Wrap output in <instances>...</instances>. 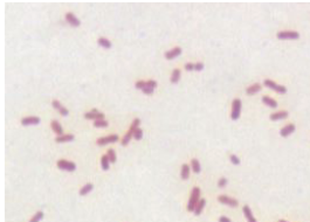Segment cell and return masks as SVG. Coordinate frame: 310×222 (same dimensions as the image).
<instances>
[{"instance_id": "8fae6325", "label": "cell", "mask_w": 310, "mask_h": 222, "mask_svg": "<svg viewBox=\"0 0 310 222\" xmlns=\"http://www.w3.org/2000/svg\"><path fill=\"white\" fill-rule=\"evenodd\" d=\"M289 116V112L286 110H281V111H277V112H274L272 115L269 116V118L272 120H280V119H285Z\"/></svg>"}, {"instance_id": "83f0119b", "label": "cell", "mask_w": 310, "mask_h": 222, "mask_svg": "<svg viewBox=\"0 0 310 222\" xmlns=\"http://www.w3.org/2000/svg\"><path fill=\"white\" fill-rule=\"evenodd\" d=\"M42 218H43V212L40 210V212H38V213H35V215L30 219V222H40L41 220H42Z\"/></svg>"}, {"instance_id": "3957f363", "label": "cell", "mask_w": 310, "mask_h": 222, "mask_svg": "<svg viewBox=\"0 0 310 222\" xmlns=\"http://www.w3.org/2000/svg\"><path fill=\"white\" fill-rule=\"evenodd\" d=\"M279 40H297L300 39V33L296 30H282L276 34Z\"/></svg>"}, {"instance_id": "cb8c5ba5", "label": "cell", "mask_w": 310, "mask_h": 222, "mask_svg": "<svg viewBox=\"0 0 310 222\" xmlns=\"http://www.w3.org/2000/svg\"><path fill=\"white\" fill-rule=\"evenodd\" d=\"M93 184L91 182H88V184H85L83 187L80 189V195H85V194H88L89 192L93 191Z\"/></svg>"}, {"instance_id": "d6986e66", "label": "cell", "mask_w": 310, "mask_h": 222, "mask_svg": "<svg viewBox=\"0 0 310 222\" xmlns=\"http://www.w3.org/2000/svg\"><path fill=\"white\" fill-rule=\"evenodd\" d=\"M262 102L269 108H276L277 107V102H276L275 99L272 98V97H269V96H264L262 97Z\"/></svg>"}, {"instance_id": "e575fe53", "label": "cell", "mask_w": 310, "mask_h": 222, "mask_svg": "<svg viewBox=\"0 0 310 222\" xmlns=\"http://www.w3.org/2000/svg\"><path fill=\"white\" fill-rule=\"evenodd\" d=\"M204 69V63L203 62H198V63H194V70L197 71H200Z\"/></svg>"}, {"instance_id": "484cf974", "label": "cell", "mask_w": 310, "mask_h": 222, "mask_svg": "<svg viewBox=\"0 0 310 222\" xmlns=\"http://www.w3.org/2000/svg\"><path fill=\"white\" fill-rule=\"evenodd\" d=\"M109 162H110V160H109V157L106 156V154H103L102 156V158H101V165H102V168L103 170H108L109 168Z\"/></svg>"}, {"instance_id": "5bb4252c", "label": "cell", "mask_w": 310, "mask_h": 222, "mask_svg": "<svg viewBox=\"0 0 310 222\" xmlns=\"http://www.w3.org/2000/svg\"><path fill=\"white\" fill-rule=\"evenodd\" d=\"M52 105L55 108L56 110L59 111V112L62 116H67V115H68V110H67V109H66V108H64L63 105H62V104L59 102V101H56V99L52 101Z\"/></svg>"}, {"instance_id": "74e56055", "label": "cell", "mask_w": 310, "mask_h": 222, "mask_svg": "<svg viewBox=\"0 0 310 222\" xmlns=\"http://www.w3.org/2000/svg\"><path fill=\"white\" fill-rule=\"evenodd\" d=\"M185 69L186 70H194V63H191V62L186 63L185 64Z\"/></svg>"}, {"instance_id": "f35d334b", "label": "cell", "mask_w": 310, "mask_h": 222, "mask_svg": "<svg viewBox=\"0 0 310 222\" xmlns=\"http://www.w3.org/2000/svg\"><path fill=\"white\" fill-rule=\"evenodd\" d=\"M219 222H232V221H231V219L227 218V216H220V218H219Z\"/></svg>"}, {"instance_id": "603a6c76", "label": "cell", "mask_w": 310, "mask_h": 222, "mask_svg": "<svg viewBox=\"0 0 310 222\" xmlns=\"http://www.w3.org/2000/svg\"><path fill=\"white\" fill-rule=\"evenodd\" d=\"M97 42L100 46H102V47H104V48H111V41L110 40H108L106 38H104V36L98 38Z\"/></svg>"}, {"instance_id": "9c48e42d", "label": "cell", "mask_w": 310, "mask_h": 222, "mask_svg": "<svg viewBox=\"0 0 310 222\" xmlns=\"http://www.w3.org/2000/svg\"><path fill=\"white\" fill-rule=\"evenodd\" d=\"M118 140V136L117 135H110V136L102 137V138H98L97 139V145H106L108 143H114V141Z\"/></svg>"}, {"instance_id": "d4e9b609", "label": "cell", "mask_w": 310, "mask_h": 222, "mask_svg": "<svg viewBox=\"0 0 310 222\" xmlns=\"http://www.w3.org/2000/svg\"><path fill=\"white\" fill-rule=\"evenodd\" d=\"M191 166H192V170H193L194 173H199L200 172V162H199L198 159H195V158L192 159L191 160Z\"/></svg>"}, {"instance_id": "7a4b0ae2", "label": "cell", "mask_w": 310, "mask_h": 222, "mask_svg": "<svg viewBox=\"0 0 310 222\" xmlns=\"http://www.w3.org/2000/svg\"><path fill=\"white\" fill-rule=\"evenodd\" d=\"M138 124H139V118H135L133 122H132V124L130 125L129 131H128V132L124 135L123 138H122V141H121V143H122V145H127L128 143L130 141V139H131V137L133 136L135 131L138 129Z\"/></svg>"}, {"instance_id": "d590c367", "label": "cell", "mask_w": 310, "mask_h": 222, "mask_svg": "<svg viewBox=\"0 0 310 222\" xmlns=\"http://www.w3.org/2000/svg\"><path fill=\"white\" fill-rule=\"evenodd\" d=\"M135 87H136L137 89H143V88L145 87V82L144 81H137L136 84H135Z\"/></svg>"}, {"instance_id": "f546056e", "label": "cell", "mask_w": 310, "mask_h": 222, "mask_svg": "<svg viewBox=\"0 0 310 222\" xmlns=\"http://www.w3.org/2000/svg\"><path fill=\"white\" fill-rule=\"evenodd\" d=\"M106 156L109 157V160H110L111 162H115L116 161V152L112 149L108 150V152H106Z\"/></svg>"}, {"instance_id": "8d00e7d4", "label": "cell", "mask_w": 310, "mask_h": 222, "mask_svg": "<svg viewBox=\"0 0 310 222\" xmlns=\"http://www.w3.org/2000/svg\"><path fill=\"white\" fill-rule=\"evenodd\" d=\"M146 86H149V87H151V88H156L157 87V82L156 81H153V80H150V81H148L146 82Z\"/></svg>"}, {"instance_id": "ab89813d", "label": "cell", "mask_w": 310, "mask_h": 222, "mask_svg": "<svg viewBox=\"0 0 310 222\" xmlns=\"http://www.w3.org/2000/svg\"><path fill=\"white\" fill-rule=\"evenodd\" d=\"M279 222H287V221H285V220H280Z\"/></svg>"}, {"instance_id": "f1b7e54d", "label": "cell", "mask_w": 310, "mask_h": 222, "mask_svg": "<svg viewBox=\"0 0 310 222\" xmlns=\"http://www.w3.org/2000/svg\"><path fill=\"white\" fill-rule=\"evenodd\" d=\"M94 126H97V128H106L108 126V122L106 119H97L94 122Z\"/></svg>"}, {"instance_id": "836d02e7", "label": "cell", "mask_w": 310, "mask_h": 222, "mask_svg": "<svg viewBox=\"0 0 310 222\" xmlns=\"http://www.w3.org/2000/svg\"><path fill=\"white\" fill-rule=\"evenodd\" d=\"M218 185H219V187H225L226 185H227V179L226 178H220L219 181H218Z\"/></svg>"}, {"instance_id": "ba28073f", "label": "cell", "mask_w": 310, "mask_h": 222, "mask_svg": "<svg viewBox=\"0 0 310 222\" xmlns=\"http://www.w3.org/2000/svg\"><path fill=\"white\" fill-rule=\"evenodd\" d=\"M84 117L85 118H88V119H95V120L104 119V114L100 112V111L96 110V109H93V110L89 111V112H85Z\"/></svg>"}, {"instance_id": "4fadbf2b", "label": "cell", "mask_w": 310, "mask_h": 222, "mask_svg": "<svg viewBox=\"0 0 310 222\" xmlns=\"http://www.w3.org/2000/svg\"><path fill=\"white\" fill-rule=\"evenodd\" d=\"M40 123V118L35 116H30V117H24L21 119L22 125H35Z\"/></svg>"}, {"instance_id": "44dd1931", "label": "cell", "mask_w": 310, "mask_h": 222, "mask_svg": "<svg viewBox=\"0 0 310 222\" xmlns=\"http://www.w3.org/2000/svg\"><path fill=\"white\" fill-rule=\"evenodd\" d=\"M180 175H182V179L186 180L190 178V166L187 164H184L182 166V171H180Z\"/></svg>"}, {"instance_id": "8992f818", "label": "cell", "mask_w": 310, "mask_h": 222, "mask_svg": "<svg viewBox=\"0 0 310 222\" xmlns=\"http://www.w3.org/2000/svg\"><path fill=\"white\" fill-rule=\"evenodd\" d=\"M56 165H57L59 168L64 170V171L73 172L76 170V165H75L73 161H69V160H66V159H60V160H57Z\"/></svg>"}, {"instance_id": "ac0fdd59", "label": "cell", "mask_w": 310, "mask_h": 222, "mask_svg": "<svg viewBox=\"0 0 310 222\" xmlns=\"http://www.w3.org/2000/svg\"><path fill=\"white\" fill-rule=\"evenodd\" d=\"M52 129H53V131L55 133H57L59 136H61L62 133H63V129L61 126V124L57 122V120H52Z\"/></svg>"}, {"instance_id": "1f68e13d", "label": "cell", "mask_w": 310, "mask_h": 222, "mask_svg": "<svg viewBox=\"0 0 310 222\" xmlns=\"http://www.w3.org/2000/svg\"><path fill=\"white\" fill-rule=\"evenodd\" d=\"M142 90H143V92L146 94V95H152L153 94V88H151V87H149V86H146V82H145V87Z\"/></svg>"}, {"instance_id": "30bf717a", "label": "cell", "mask_w": 310, "mask_h": 222, "mask_svg": "<svg viewBox=\"0 0 310 222\" xmlns=\"http://www.w3.org/2000/svg\"><path fill=\"white\" fill-rule=\"evenodd\" d=\"M180 54H182V48L180 47H174V48H172L171 50L165 51V57L167 59V60H172V59H174V57L179 56Z\"/></svg>"}, {"instance_id": "e0dca14e", "label": "cell", "mask_w": 310, "mask_h": 222, "mask_svg": "<svg viewBox=\"0 0 310 222\" xmlns=\"http://www.w3.org/2000/svg\"><path fill=\"white\" fill-rule=\"evenodd\" d=\"M260 90H261V84L260 83H254V84H252V86H249L247 88L246 92L248 95H254V94H258Z\"/></svg>"}, {"instance_id": "4dcf8cb0", "label": "cell", "mask_w": 310, "mask_h": 222, "mask_svg": "<svg viewBox=\"0 0 310 222\" xmlns=\"http://www.w3.org/2000/svg\"><path fill=\"white\" fill-rule=\"evenodd\" d=\"M142 137H143V131H142V129H137L136 131H135V133H133V138L137 139V140H139Z\"/></svg>"}, {"instance_id": "d6a6232c", "label": "cell", "mask_w": 310, "mask_h": 222, "mask_svg": "<svg viewBox=\"0 0 310 222\" xmlns=\"http://www.w3.org/2000/svg\"><path fill=\"white\" fill-rule=\"evenodd\" d=\"M230 159H231V162H232V164H234V165H240V159H239L235 154H232L230 157Z\"/></svg>"}, {"instance_id": "5b68a950", "label": "cell", "mask_w": 310, "mask_h": 222, "mask_svg": "<svg viewBox=\"0 0 310 222\" xmlns=\"http://www.w3.org/2000/svg\"><path fill=\"white\" fill-rule=\"evenodd\" d=\"M264 84L269 89H273L274 91L279 92V94H286L287 92V88L285 86H281V84H277L276 82L272 81V80H264Z\"/></svg>"}, {"instance_id": "52a82bcc", "label": "cell", "mask_w": 310, "mask_h": 222, "mask_svg": "<svg viewBox=\"0 0 310 222\" xmlns=\"http://www.w3.org/2000/svg\"><path fill=\"white\" fill-rule=\"evenodd\" d=\"M218 200H219V202H221V204L231 206V207H238V205H239L238 200H235V199H233V198H231V197H227V195H219Z\"/></svg>"}, {"instance_id": "7402d4cb", "label": "cell", "mask_w": 310, "mask_h": 222, "mask_svg": "<svg viewBox=\"0 0 310 222\" xmlns=\"http://www.w3.org/2000/svg\"><path fill=\"white\" fill-rule=\"evenodd\" d=\"M74 139V136L73 135H61V136H57L55 138L56 143H64V141H70Z\"/></svg>"}, {"instance_id": "6da1fadb", "label": "cell", "mask_w": 310, "mask_h": 222, "mask_svg": "<svg viewBox=\"0 0 310 222\" xmlns=\"http://www.w3.org/2000/svg\"><path fill=\"white\" fill-rule=\"evenodd\" d=\"M199 200H200V188L195 186V187H193V189H192L191 198H190L188 204H187V210L193 212L195 208V206H197V204L199 202Z\"/></svg>"}, {"instance_id": "ffe728a7", "label": "cell", "mask_w": 310, "mask_h": 222, "mask_svg": "<svg viewBox=\"0 0 310 222\" xmlns=\"http://www.w3.org/2000/svg\"><path fill=\"white\" fill-rule=\"evenodd\" d=\"M205 205H206V200H205V199H200L199 202H198L197 206H195L194 210H193V212H194V215H199V214H201Z\"/></svg>"}, {"instance_id": "2e32d148", "label": "cell", "mask_w": 310, "mask_h": 222, "mask_svg": "<svg viewBox=\"0 0 310 222\" xmlns=\"http://www.w3.org/2000/svg\"><path fill=\"white\" fill-rule=\"evenodd\" d=\"M66 20H67V22H69L70 25H73V26H80L81 25V21L77 19L73 13H70V12H68L67 14H66Z\"/></svg>"}, {"instance_id": "277c9868", "label": "cell", "mask_w": 310, "mask_h": 222, "mask_svg": "<svg viewBox=\"0 0 310 222\" xmlns=\"http://www.w3.org/2000/svg\"><path fill=\"white\" fill-rule=\"evenodd\" d=\"M241 99L235 98L233 99L232 102V112H231V117L233 120H237L240 117V114H241Z\"/></svg>"}, {"instance_id": "7c38bea8", "label": "cell", "mask_w": 310, "mask_h": 222, "mask_svg": "<svg viewBox=\"0 0 310 222\" xmlns=\"http://www.w3.org/2000/svg\"><path fill=\"white\" fill-rule=\"evenodd\" d=\"M295 129H296L295 124H288V125H286L285 128L281 129V130H280V135L282 137H288L289 135H291V133L295 131Z\"/></svg>"}, {"instance_id": "4316f807", "label": "cell", "mask_w": 310, "mask_h": 222, "mask_svg": "<svg viewBox=\"0 0 310 222\" xmlns=\"http://www.w3.org/2000/svg\"><path fill=\"white\" fill-rule=\"evenodd\" d=\"M180 78V70L179 69H174L172 71V75H171V82L172 83H177Z\"/></svg>"}, {"instance_id": "9a60e30c", "label": "cell", "mask_w": 310, "mask_h": 222, "mask_svg": "<svg viewBox=\"0 0 310 222\" xmlns=\"http://www.w3.org/2000/svg\"><path fill=\"white\" fill-rule=\"evenodd\" d=\"M242 210H243V214H245V216H246L247 221L248 222H258L256 221V219L254 218L253 213H252V209H251V207H249V206H243Z\"/></svg>"}]
</instances>
